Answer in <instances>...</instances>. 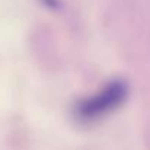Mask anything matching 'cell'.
<instances>
[{"label": "cell", "instance_id": "cell-1", "mask_svg": "<svg viewBox=\"0 0 150 150\" xmlns=\"http://www.w3.org/2000/svg\"><path fill=\"white\" fill-rule=\"evenodd\" d=\"M127 96V86L121 80H115L105 86L99 93L82 102L77 108V115L82 120H96L114 111Z\"/></svg>", "mask_w": 150, "mask_h": 150}]
</instances>
